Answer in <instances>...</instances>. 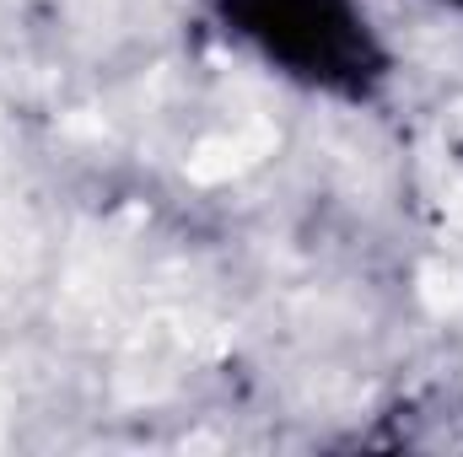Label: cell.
<instances>
[{"instance_id": "6da1fadb", "label": "cell", "mask_w": 463, "mask_h": 457, "mask_svg": "<svg viewBox=\"0 0 463 457\" xmlns=\"http://www.w3.org/2000/svg\"><path fill=\"white\" fill-rule=\"evenodd\" d=\"M222 16L286 76L366 98L383 76V49L355 0H222Z\"/></svg>"}, {"instance_id": "7a4b0ae2", "label": "cell", "mask_w": 463, "mask_h": 457, "mask_svg": "<svg viewBox=\"0 0 463 457\" xmlns=\"http://www.w3.org/2000/svg\"><path fill=\"white\" fill-rule=\"evenodd\" d=\"M458 5H463V0H458Z\"/></svg>"}]
</instances>
